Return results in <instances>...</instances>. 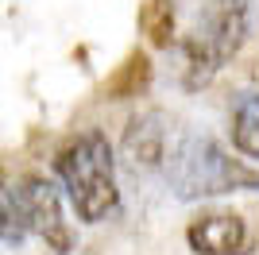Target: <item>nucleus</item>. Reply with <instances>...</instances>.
<instances>
[{
    "label": "nucleus",
    "instance_id": "nucleus-1",
    "mask_svg": "<svg viewBox=\"0 0 259 255\" xmlns=\"http://www.w3.org/2000/svg\"><path fill=\"white\" fill-rule=\"evenodd\" d=\"M159 174L170 182L174 197H182V201L259 190V170L248 166V159H232L213 136H197L182 128H174Z\"/></svg>",
    "mask_w": 259,
    "mask_h": 255
},
{
    "label": "nucleus",
    "instance_id": "nucleus-2",
    "mask_svg": "<svg viewBox=\"0 0 259 255\" xmlns=\"http://www.w3.org/2000/svg\"><path fill=\"white\" fill-rule=\"evenodd\" d=\"M251 31V0H201L190 16L186 31L178 35L186 85H209L248 42Z\"/></svg>",
    "mask_w": 259,
    "mask_h": 255
},
{
    "label": "nucleus",
    "instance_id": "nucleus-3",
    "mask_svg": "<svg viewBox=\"0 0 259 255\" xmlns=\"http://www.w3.org/2000/svg\"><path fill=\"white\" fill-rule=\"evenodd\" d=\"M54 174L81 224H101L116 209V155L105 132L89 128L77 139H70L54 159Z\"/></svg>",
    "mask_w": 259,
    "mask_h": 255
},
{
    "label": "nucleus",
    "instance_id": "nucleus-4",
    "mask_svg": "<svg viewBox=\"0 0 259 255\" xmlns=\"http://www.w3.org/2000/svg\"><path fill=\"white\" fill-rule=\"evenodd\" d=\"M16 197H20L23 221H27V232H35L39 240L54 247V251H70L74 236H70V224L62 217V193L51 178L43 174H27V178L16 182Z\"/></svg>",
    "mask_w": 259,
    "mask_h": 255
},
{
    "label": "nucleus",
    "instance_id": "nucleus-5",
    "mask_svg": "<svg viewBox=\"0 0 259 255\" xmlns=\"http://www.w3.org/2000/svg\"><path fill=\"white\" fill-rule=\"evenodd\" d=\"M170 136H174V124L162 116V112H143V116H136L128 124V132H124V147H120L128 170H136V174H155V170H162Z\"/></svg>",
    "mask_w": 259,
    "mask_h": 255
},
{
    "label": "nucleus",
    "instance_id": "nucleus-6",
    "mask_svg": "<svg viewBox=\"0 0 259 255\" xmlns=\"http://www.w3.org/2000/svg\"><path fill=\"white\" fill-rule=\"evenodd\" d=\"M186 240L194 247V255H244L248 247V224L240 212H201L197 221H190Z\"/></svg>",
    "mask_w": 259,
    "mask_h": 255
},
{
    "label": "nucleus",
    "instance_id": "nucleus-7",
    "mask_svg": "<svg viewBox=\"0 0 259 255\" xmlns=\"http://www.w3.org/2000/svg\"><path fill=\"white\" fill-rule=\"evenodd\" d=\"M232 147L244 159H259V93L244 97L232 112Z\"/></svg>",
    "mask_w": 259,
    "mask_h": 255
},
{
    "label": "nucleus",
    "instance_id": "nucleus-8",
    "mask_svg": "<svg viewBox=\"0 0 259 255\" xmlns=\"http://www.w3.org/2000/svg\"><path fill=\"white\" fill-rule=\"evenodd\" d=\"M23 236H27V221H23L16 186L0 182V244H23Z\"/></svg>",
    "mask_w": 259,
    "mask_h": 255
}]
</instances>
